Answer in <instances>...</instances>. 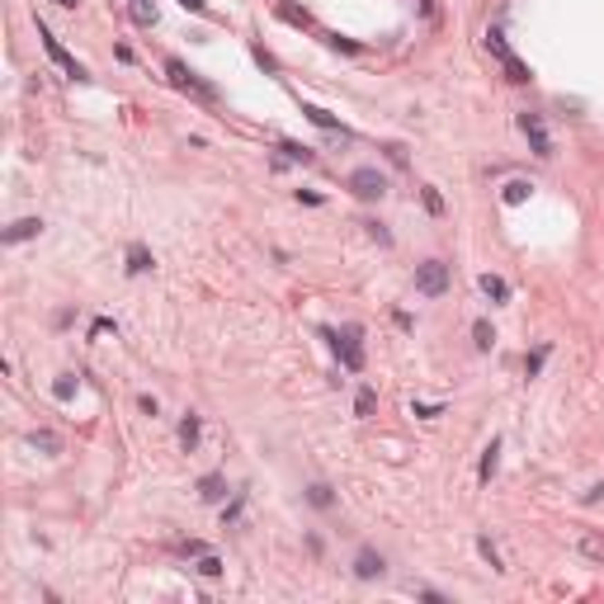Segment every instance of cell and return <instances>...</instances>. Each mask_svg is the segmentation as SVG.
<instances>
[{
    "label": "cell",
    "mask_w": 604,
    "mask_h": 604,
    "mask_svg": "<svg viewBox=\"0 0 604 604\" xmlns=\"http://www.w3.org/2000/svg\"><path fill=\"white\" fill-rule=\"evenodd\" d=\"M321 336L336 345V354H340V364L349 368V373H359V368H364V331H359V326H345V331H321Z\"/></svg>",
    "instance_id": "6da1fadb"
},
{
    "label": "cell",
    "mask_w": 604,
    "mask_h": 604,
    "mask_svg": "<svg viewBox=\"0 0 604 604\" xmlns=\"http://www.w3.org/2000/svg\"><path fill=\"white\" fill-rule=\"evenodd\" d=\"M165 76H170V85H175V90H184V95H194V100H217V85H208V80H199L194 76V71H189V66H184L180 57H170V62H165Z\"/></svg>",
    "instance_id": "7a4b0ae2"
},
{
    "label": "cell",
    "mask_w": 604,
    "mask_h": 604,
    "mask_svg": "<svg viewBox=\"0 0 604 604\" xmlns=\"http://www.w3.org/2000/svg\"><path fill=\"white\" fill-rule=\"evenodd\" d=\"M416 293H425V298H439V293H448V264H444V260H425V264H416Z\"/></svg>",
    "instance_id": "3957f363"
},
{
    "label": "cell",
    "mask_w": 604,
    "mask_h": 604,
    "mask_svg": "<svg viewBox=\"0 0 604 604\" xmlns=\"http://www.w3.org/2000/svg\"><path fill=\"white\" fill-rule=\"evenodd\" d=\"M349 189H354V199H364V203H378L383 194H387V180L373 170V165H359L354 175H349Z\"/></svg>",
    "instance_id": "277c9868"
},
{
    "label": "cell",
    "mask_w": 604,
    "mask_h": 604,
    "mask_svg": "<svg viewBox=\"0 0 604 604\" xmlns=\"http://www.w3.org/2000/svg\"><path fill=\"white\" fill-rule=\"evenodd\" d=\"M38 38H43V53L53 57V62L62 66V71H66V76H71V80H85V66H80L76 57L66 53V48H62V43H57V38H53V33H48L43 24H38Z\"/></svg>",
    "instance_id": "5b68a950"
},
{
    "label": "cell",
    "mask_w": 604,
    "mask_h": 604,
    "mask_svg": "<svg viewBox=\"0 0 604 604\" xmlns=\"http://www.w3.org/2000/svg\"><path fill=\"white\" fill-rule=\"evenodd\" d=\"M520 128H524V137H529V147H533V156H552V137H548V128H543V118L538 113H520Z\"/></svg>",
    "instance_id": "8992f818"
},
{
    "label": "cell",
    "mask_w": 604,
    "mask_h": 604,
    "mask_svg": "<svg viewBox=\"0 0 604 604\" xmlns=\"http://www.w3.org/2000/svg\"><path fill=\"white\" fill-rule=\"evenodd\" d=\"M38 232H43V222H38V217H19V222H10V227H5V246H19V241H33L38 237Z\"/></svg>",
    "instance_id": "52a82bcc"
},
{
    "label": "cell",
    "mask_w": 604,
    "mask_h": 604,
    "mask_svg": "<svg viewBox=\"0 0 604 604\" xmlns=\"http://www.w3.org/2000/svg\"><path fill=\"white\" fill-rule=\"evenodd\" d=\"M354 576H359V580H378V576H383V557H378L373 548H364L359 557H354Z\"/></svg>",
    "instance_id": "ba28073f"
},
{
    "label": "cell",
    "mask_w": 604,
    "mask_h": 604,
    "mask_svg": "<svg viewBox=\"0 0 604 604\" xmlns=\"http://www.w3.org/2000/svg\"><path fill=\"white\" fill-rule=\"evenodd\" d=\"M500 71H505V80H510V85H529V66H524L515 53L500 57Z\"/></svg>",
    "instance_id": "9c48e42d"
},
{
    "label": "cell",
    "mask_w": 604,
    "mask_h": 604,
    "mask_svg": "<svg viewBox=\"0 0 604 604\" xmlns=\"http://www.w3.org/2000/svg\"><path fill=\"white\" fill-rule=\"evenodd\" d=\"M496 453H500V444H496V439H491V444L482 448V468H477V482H482V486H486V482L496 477V463H500Z\"/></svg>",
    "instance_id": "30bf717a"
},
{
    "label": "cell",
    "mask_w": 604,
    "mask_h": 604,
    "mask_svg": "<svg viewBox=\"0 0 604 604\" xmlns=\"http://www.w3.org/2000/svg\"><path fill=\"white\" fill-rule=\"evenodd\" d=\"M279 19L293 28H312V15L307 10H298V5H289V0H279Z\"/></svg>",
    "instance_id": "8fae6325"
},
{
    "label": "cell",
    "mask_w": 604,
    "mask_h": 604,
    "mask_svg": "<svg viewBox=\"0 0 604 604\" xmlns=\"http://www.w3.org/2000/svg\"><path fill=\"white\" fill-rule=\"evenodd\" d=\"M199 496H203V500H222V496H227V482H222L217 473H208L203 482H199Z\"/></svg>",
    "instance_id": "7c38bea8"
},
{
    "label": "cell",
    "mask_w": 604,
    "mask_h": 604,
    "mask_svg": "<svg viewBox=\"0 0 604 604\" xmlns=\"http://www.w3.org/2000/svg\"><path fill=\"white\" fill-rule=\"evenodd\" d=\"M180 444H184V453L199 448V416H184L180 421Z\"/></svg>",
    "instance_id": "4fadbf2b"
},
{
    "label": "cell",
    "mask_w": 604,
    "mask_h": 604,
    "mask_svg": "<svg viewBox=\"0 0 604 604\" xmlns=\"http://www.w3.org/2000/svg\"><path fill=\"white\" fill-rule=\"evenodd\" d=\"M580 552H585L590 562H600V567H604V533H580Z\"/></svg>",
    "instance_id": "5bb4252c"
},
{
    "label": "cell",
    "mask_w": 604,
    "mask_h": 604,
    "mask_svg": "<svg viewBox=\"0 0 604 604\" xmlns=\"http://www.w3.org/2000/svg\"><path fill=\"white\" fill-rule=\"evenodd\" d=\"M128 269L132 274H147L152 269V250L147 246H128Z\"/></svg>",
    "instance_id": "9a60e30c"
},
{
    "label": "cell",
    "mask_w": 604,
    "mask_h": 604,
    "mask_svg": "<svg viewBox=\"0 0 604 604\" xmlns=\"http://www.w3.org/2000/svg\"><path fill=\"white\" fill-rule=\"evenodd\" d=\"M28 444L43 448V453H57V448H62V439H57L53 430H33V434H28Z\"/></svg>",
    "instance_id": "2e32d148"
},
{
    "label": "cell",
    "mask_w": 604,
    "mask_h": 604,
    "mask_svg": "<svg viewBox=\"0 0 604 604\" xmlns=\"http://www.w3.org/2000/svg\"><path fill=\"white\" fill-rule=\"evenodd\" d=\"M307 500H312L316 510H331V505H336V496H331V486H326V482H316V486H307Z\"/></svg>",
    "instance_id": "e0dca14e"
},
{
    "label": "cell",
    "mask_w": 604,
    "mask_h": 604,
    "mask_svg": "<svg viewBox=\"0 0 604 604\" xmlns=\"http://www.w3.org/2000/svg\"><path fill=\"white\" fill-rule=\"evenodd\" d=\"M482 293H486V298H496V302H505V298H510L505 279H496V274H482Z\"/></svg>",
    "instance_id": "ac0fdd59"
},
{
    "label": "cell",
    "mask_w": 604,
    "mask_h": 604,
    "mask_svg": "<svg viewBox=\"0 0 604 604\" xmlns=\"http://www.w3.org/2000/svg\"><path fill=\"white\" fill-rule=\"evenodd\" d=\"M373 406H378V392H373V387H359V396H354V416H373Z\"/></svg>",
    "instance_id": "d6986e66"
},
{
    "label": "cell",
    "mask_w": 604,
    "mask_h": 604,
    "mask_svg": "<svg viewBox=\"0 0 604 604\" xmlns=\"http://www.w3.org/2000/svg\"><path fill=\"white\" fill-rule=\"evenodd\" d=\"M132 19L137 24H156V5L152 0H132Z\"/></svg>",
    "instance_id": "ffe728a7"
},
{
    "label": "cell",
    "mask_w": 604,
    "mask_h": 604,
    "mask_svg": "<svg viewBox=\"0 0 604 604\" xmlns=\"http://www.w3.org/2000/svg\"><path fill=\"white\" fill-rule=\"evenodd\" d=\"M302 113H307V118H312L316 128H331V132L340 128V123H336V118H331V113H326V109H316V104H302Z\"/></svg>",
    "instance_id": "44dd1931"
},
{
    "label": "cell",
    "mask_w": 604,
    "mask_h": 604,
    "mask_svg": "<svg viewBox=\"0 0 604 604\" xmlns=\"http://www.w3.org/2000/svg\"><path fill=\"white\" fill-rule=\"evenodd\" d=\"M473 340H477V349H491V340H496L491 321H477V326H473Z\"/></svg>",
    "instance_id": "7402d4cb"
},
{
    "label": "cell",
    "mask_w": 604,
    "mask_h": 604,
    "mask_svg": "<svg viewBox=\"0 0 604 604\" xmlns=\"http://www.w3.org/2000/svg\"><path fill=\"white\" fill-rule=\"evenodd\" d=\"M486 53L496 57V62H500V57H505V53H510V43H505V33H496V28L486 33Z\"/></svg>",
    "instance_id": "603a6c76"
},
{
    "label": "cell",
    "mask_w": 604,
    "mask_h": 604,
    "mask_svg": "<svg viewBox=\"0 0 604 604\" xmlns=\"http://www.w3.org/2000/svg\"><path fill=\"white\" fill-rule=\"evenodd\" d=\"M524 199H529V184L524 180H510V184H505V203H524Z\"/></svg>",
    "instance_id": "cb8c5ba5"
},
{
    "label": "cell",
    "mask_w": 604,
    "mask_h": 604,
    "mask_svg": "<svg viewBox=\"0 0 604 604\" xmlns=\"http://www.w3.org/2000/svg\"><path fill=\"white\" fill-rule=\"evenodd\" d=\"M199 571H203V576H222V562H217L212 552H203V557H199Z\"/></svg>",
    "instance_id": "d4e9b609"
},
{
    "label": "cell",
    "mask_w": 604,
    "mask_h": 604,
    "mask_svg": "<svg viewBox=\"0 0 604 604\" xmlns=\"http://www.w3.org/2000/svg\"><path fill=\"white\" fill-rule=\"evenodd\" d=\"M477 548H482V557L491 562V571H505V567H500V557H496V548H491V538H477Z\"/></svg>",
    "instance_id": "484cf974"
},
{
    "label": "cell",
    "mask_w": 604,
    "mask_h": 604,
    "mask_svg": "<svg viewBox=\"0 0 604 604\" xmlns=\"http://www.w3.org/2000/svg\"><path fill=\"white\" fill-rule=\"evenodd\" d=\"M284 152H289V161H302V165H312V152H307V147H298V142H284Z\"/></svg>",
    "instance_id": "4316f807"
},
{
    "label": "cell",
    "mask_w": 604,
    "mask_h": 604,
    "mask_svg": "<svg viewBox=\"0 0 604 604\" xmlns=\"http://www.w3.org/2000/svg\"><path fill=\"white\" fill-rule=\"evenodd\" d=\"M543 359H548V349H533V354L524 359V373H529V378H533V373L543 368Z\"/></svg>",
    "instance_id": "83f0119b"
},
{
    "label": "cell",
    "mask_w": 604,
    "mask_h": 604,
    "mask_svg": "<svg viewBox=\"0 0 604 604\" xmlns=\"http://www.w3.org/2000/svg\"><path fill=\"white\" fill-rule=\"evenodd\" d=\"M57 396H62V401H66V396L76 392V378H71V373H66V378H57V387H53Z\"/></svg>",
    "instance_id": "f1b7e54d"
},
{
    "label": "cell",
    "mask_w": 604,
    "mask_h": 604,
    "mask_svg": "<svg viewBox=\"0 0 604 604\" xmlns=\"http://www.w3.org/2000/svg\"><path fill=\"white\" fill-rule=\"evenodd\" d=\"M326 43H331V48H340V53H359V43H349V38H340V33H331Z\"/></svg>",
    "instance_id": "f546056e"
},
{
    "label": "cell",
    "mask_w": 604,
    "mask_h": 604,
    "mask_svg": "<svg viewBox=\"0 0 604 604\" xmlns=\"http://www.w3.org/2000/svg\"><path fill=\"white\" fill-rule=\"evenodd\" d=\"M421 199H425V208H430V212H444V199H439V194H434V189H425Z\"/></svg>",
    "instance_id": "4dcf8cb0"
},
{
    "label": "cell",
    "mask_w": 604,
    "mask_h": 604,
    "mask_svg": "<svg viewBox=\"0 0 604 604\" xmlns=\"http://www.w3.org/2000/svg\"><path fill=\"white\" fill-rule=\"evenodd\" d=\"M604 496V482H600V486H590V491H585V500H600Z\"/></svg>",
    "instance_id": "1f68e13d"
},
{
    "label": "cell",
    "mask_w": 604,
    "mask_h": 604,
    "mask_svg": "<svg viewBox=\"0 0 604 604\" xmlns=\"http://www.w3.org/2000/svg\"><path fill=\"white\" fill-rule=\"evenodd\" d=\"M184 10H194V15H199V10H203V0H180Z\"/></svg>",
    "instance_id": "d6a6232c"
},
{
    "label": "cell",
    "mask_w": 604,
    "mask_h": 604,
    "mask_svg": "<svg viewBox=\"0 0 604 604\" xmlns=\"http://www.w3.org/2000/svg\"><path fill=\"white\" fill-rule=\"evenodd\" d=\"M57 5H62V10H76V5H80V0H57Z\"/></svg>",
    "instance_id": "836d02e7"
}]
</instances>
